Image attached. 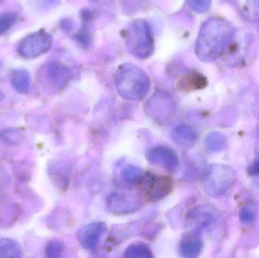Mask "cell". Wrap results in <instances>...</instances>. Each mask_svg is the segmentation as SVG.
Here are the masks:
<instances>
[{
	"label": "cell",
	"mask_w": 259,
	"mask_h": 258,
	"mask_svg": "<svg viewBox=\"0 0 259 258\" xmlns=\"http://www.w3.org/2000/svg\"><path fill=\"white\" fill-rule=\"evenodd\" d=\"M256 151L259 154V118L256 127Z\"/></svg>",
	"instance_id": "obj_26"
},
{
	"label": "cell",
	"mask_w": 259,
	"mask_h": 258,
	"mask_svg": "<svg viewBox=\"0 0 259 258\" xmlns=\"http://www.w3.org/2000/svg\"><path fill=\"white\" fill-rule=\"evenodd\" d=\"M106 205L112 214L123 215L139 210L143 205V201L141 197L133 191L118 190L109 195Z\"/></svg>",
	"instance_id": "obj_9"
},
{
	"label": "cell",
	"mask_w": 259,
	"mask_h": 258,
	"mask_svg": "<svg viewBox=\"0 0 259 258\" xmlns=\"http://www.w3.org/2000/svg\"><path fill=\"white\" fill-rule=\"evenodd\" d=\"M189 7L197 12V13H203L209 9L211 0H186Z\"/></svg>",
	"instance_id": "obj_22"
},
{
	"label": "cell",
	"mask_w": 259,
	"mask_h": 258,
	"mask_svg": "<svg viewBox=\"0 0 259 258\" xmlns=\"http://www.w3.org/2000/svg\"><path fill=\"white\" fill-rule=\"evenodd\" d=\"M220 221V214L211 204H202L189 211L184 219V227L190 232L199 233L215 227Z\"/></svg>",
	"instance_id": "obj_6"
},
{
	"label": "cell",
	"mask_w": 259,
	"mask_h": 258,
	"mask_svg": "<svg viewBox=\"0 0 259 258\" xmlns=\"http://www.w3.org/2000/svg\"><path fill=\"white\" fill-rule=\"evenodd\" d=\"M231 23L220 18H211L202 24L196 44V54L204 62L219 59L234 38Z\"/></svg>",
	"instance_id": "obj_1"
},
{
	"label": "cell",
	"mask_w": 259,
	"mask_h": 258,
	"mask_svg": "<svg viewBox=\"0 0 259 258\" xmlns=\"http://www.w3.org/2000/svg\"><path fill=\"white\" fill-rule=\"evenodd\" d=\"M22 250L18 242L11 239H0V257L20 258Z\"/></svg>",
	"instance_id": "obj_16"
},
{
	"label": "cell",
	"mask_w": 259,
	"mask_h": 258,
	"mask_svg": "<svg viewBox=\"0 0 259 258\" xmlns=\"http://www.w3.org/2000/svg\"><path fill=\"white\" fill-rule=\"evenodd\" d=\"M106 231V225L103 222H92L79 231L77 238L80 245L85 249L97 248Z\"/></svg>",
	"instance_id": "obj_12"
},
{
	"label": "cell",
	"mask_w": 259,
	"mask_h": 258,
	"mask_svg": "<svg viewBox=\"0 0 259 258\" xmlns=\"http://www.w3.org/2000/svg\"><path fill=\"white\" fill-rule=\"evenodd\" d=\"M202 249V242L199 233L190 231L184 235L179 245L180 254L182 257H197Z\"/></svg>",
	"instance_id": "obj_13"
},
{
	"label": "cell",
	"mask_w": 259,
	"mask_h": 258,
	"mask_svg": "<svg viewBox=\"0 0 259 258\" xmlns=\"http://www.w3.org/2000/svg\"><path fill=\"white\" fill-rule=\"evenodd\" d=\"M126 47L134 57L141 60L147 59L154 51V36L148 21L137 19L129 24L126 32Z\"/></svg>",
	"instance_id": "obj_3"
},
{
	"label": "cell",
	"mask_w": 259,
	"mask_h": 258,
	"mask_svg": "<svg viewBox=\"0 0 259 258\" xmlns=\"http://www.w3.org/2000/svg\"><path fill=\"white\" fill-rule=\"evenodd\" d=\"M145 111L149 118L161 125H165L175 118L177 103L170 94L157 92L145 105Z\"/></svg>",
	"instance_id": "obj_5"
},
{
	"label": "cell",
	"mask_w": 259,
	"mask_h": 258,
	"mask_svg": "<svg viewBox=\"0 0 259 258\" xmlns=\"http://www.w3.org/2000/svg\"><path fill=\"white\" fill-rule=\"evenodd\" d=\"M115 85L120 96L131 101H139L147 95L151 81L143 69L134 64L125 63L117 70Z\"/></svg>",
	"instance_id": "obj_2"
},
{
	"label": "cell",
	"mask_w": 259,
	"mask_h": 258,
	"mask_svg": "<svg viewBox=\"0 0 259 258\" xmlns=\"http://www.w3.org/2000/svg\"><path fill=\"white\" fill-rule=\"evenodd\" d=\"M64 246L62 242L59 241H52L47 245L46 249L47 257L50 258H56L60 257L63 251Z\"/></svg>",
	"instance_id": "obj_23"
},
{
	"label": "cell",
	"mask_w": 259,
	"mask_h": 258,
	"mask_svg": "<svg viewBox=\"0 0 259 258\" xmlns=\"http://www.w3.org/2000/svg\"><path fill=\"white\" fill-rule=\"evenodd\" d=\"M39 71L41 80L56 90L65 87L73 75L72 71L68 66L59 62H48Z\"/></svg>",
	"instance_id": "obj_10"
},
{
	"label": "cell",
	"mask_w": 259,
	"mask_h": 258,
	"mask_svg": "<svg viewBox=\"0 0 259 258\" xmlns=\"http://www.w3.org/2000/svg\"><path fill=\"white\" fill-rule=\"evenodd\" d=\"M171 139L177 144L184 147H190L196 143L198 133L188 124H181L174 128L170 133Z\"/></svg>",
	"instance_id": "obj_14"
},
{
	"label": "cell",
	"mask_w": 259,
	"mask_h": 258,
	"mask_svg": "<svg viewBox=\"0 0 259 258\" xmlns=\"http://www.w3.org/2000/svg\"><path fill=\"white\" fill-rule=\"evenodd\" d=\"M4 98V94L3 93L1 90H0V101Z\"/></svg>",
	"instance_id": "obj_27"
},
{
	"label": "cell",
	"mask_w": 259,
	"mask_h": 258,
	"mask_svg": "<svg viewBox=\"0 0 259 258\" xmlns=\"http://www.w3.org/2000/svg\"><path fill=\"white\" fill-rule=\"evenodd\" d=\"M146 199L158 201L167 197L173 190V180L169 176L143 174L138 183Z\"/></svg>",
	"instance_id": "obj_7"
},
{
	"label": "cell",
	"mask_w": 259,
	"mask_h": 258,
	"mask_svg": "<svg viewBox=\"0 0 259 258\" xmlns=\"http://www.w3.org/2000/svg\"><path fill=\"white\" fill-rule=\"evenodd\" d=\"M18 15L13 12H7L0 15V35L9 31L18 21Z\"/></svg>",
	"instance_id": "obj_21"
},
{
	"label": "cell",
	"mask_w": 259,
	"mask_h": 258,
	"mask_svg": "<svg viewBox=\"0 0 259 258\" xmlns=\"http://www.w3.org/2000/svg\"><path fill=\"white\" fill-rule=\"evenodd\" d=\"M11 83L17 92L19 93H26L30 88V74L24 69L15 70L12 73Z\"/></svg>",
	"instance_id": "obj_15"
},
{
	"label": "cell",
	"mask_w": 259,
	"mask_h": 258,
	"mask_svg": "<svg viewBox=\"0 0 259 258\" xmlns=\"http://www.w3.org/2000/svg\"><path fill=\"white\" fill-rule=\"evenodd\" d=\"M127 258H151L152 251L144 245H132L126 249L124 254Z\"/></svg>",
	"instance_id": "obj_20"
},
{
	"label": "cell",
	"mask_w": 259,
	"mask_h": 258,
	"mask_svg": "<svg viewBox=\"0 0 259 258\" xmlns=\"http://www.w3.org/2000/svg\"><path fill=\"white\" fill-rule=\"evenodd\" d=\"M206 148L213 152H219L225 149L227 145V138L220 132H211L205 139Z\"/></svg>",
	"instance_id": "obj_17"
},
{
	"label": "cell",
	"mask_w": 259,
	"mask_h": 258,
	"mask_svg": "<svg viewBox=\"0 0 259 258\" xmlns=\"http://www.w3.org/2000/svg\"><path fill=\"white\" fill-rule=\"evenodd\" d=\"M143 174L141 168L134 165H127L123 169L121 177L129 184H138Z\"/></svg>",
	"instance_id": "obj_19"
},
{
	"label": "cell",
	"mask_w": 259,
	"mask_h": 258,
	"mask_svg": "<svg viewBox=\"0 0 259 258\" xmlns=\"http://www.w3.org/2000/svg\"><path fill=\"white\" fill-rule=\"evenodd\" d=\"M248 171L251 176H259V159L253 162V163L249 167Z\"/></svg>",
	"instance_id": "obj_25"
},
{
	"label": "cell",
	"mask_w": 259,
	"mask_h": 258,
	"mask_svg": "<svg viewBox=\"0 0 259 258\" xmlns=\"http://www.w3.org/2000/svg\"><path fill=\"white\" fill-rule=\"evenodd\" d=\"M239 218H240V221H241L242 224H245V225H250L255 222V214L251 209L244 208L240 211Z\"/></svg>",
	"instance_id": "obj_24"
},
{
	"label": "cell",
	"mask_w": 259,
	"mask_h": 258,
	"mask_svg": "<svg viewBox=\"0 0 259 258\" xmlns=\"http://www.w3.org/2000/svg\"><path fill=\"white\" fill-rule=\"evenodd\" d=\"M51 34L40 30L26 36L18 45V53L21 57L33 59L48 53L53 47Z\"/></svg>",
	"instance_id": "obj_8"
},
{
	"label": "cell",
	"mask_w": 259,
	"mask_h": 258,
	"mask_svg": "<svg viewBox=\"0 0 259 258\" xmlns=\"http://www.w3.org/2000/svg\"><path fill=\"white\" fill-rule=\"evenodd\" d=\"M146 160L154 166L160 167L169 172H175L179 168V159L176 153L164 146L149 148L146 154Z\"/></svg>",
	"instance_id": "obj_11"
},
{
	"label": "cell",
	"mask_w": 259,
	"mask_h": 258,
	"mask_svg": "<svg viewBox=\"0 0 259 258\" xmlns=\"http://www.w3.org/2000/svg\"><path fill=\"white\" fill-rule=\"evenodd\" d=\"M237 174L231 167L222 164L211 165L205 173L203 180L205 192L212 197L226 193L235 183Z\"/></svg>",
	"instance_id": "obj_4"
},
{
	"label": "cell",
	"mask_w": 259,
	"mask_h": 258,
	"mask_svg": "<svg viewBox=\"0 0 259 258\" xmlns=\"http://www.w3.org/2000/svg\"><path fill=\"white\" fill-rule=\"evenodd\" d=\"M82 21H83V26L80 33L77 34V39L82 45L88 46V45L91 44L89 30L91 21V12L88 9H85L82 12Z\"/></svg>",
	"instance_id": "obj_18"
}]
</instances>
